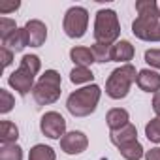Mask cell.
<instances>
[{"mask_svg": "<svg viewBox=\"0 0 160 160\" xmlns=\"http://www.w3.org/2000/svg\"><path fill=\"white\" fill-rule=\"evenodd\" d=\"M92 55L96 62H109L111 60V45H104V43H94L92 47Z\"/></svg>", "mask_w": 160, "mask_h": 160, "instance_id": "22", "label": "cell"}, {"mask_svg": "<svg viewBox=\"0 0 160 160\" xmlns=\"http://www.w3.org/2000/svg\"><path fill=\"white\" fill-rule=\"evenodd\" d=\"M17 138H19V130L13 122L10 121L0 122V141H2V145H12L17 141Z\"/></svg>", "mask_w": 160, "mask_h": 160, "instance_id": "17", "label": "cell"}, {"mask_svg": "<svg viewBox=\"0 0 160 160\" xmlns=\"http://www.w3.org/2000/svg\"><path fill=\"white\" fill-rule=\"evenodd\" d=\"M138 81V87L145 92H158L160 91V75L152 70H141L136 77Z\"/></svg>", "mask_w": 160, "mask_h": 160, "instance_id": "11", "label": "cell"}, {"mask_svg": "<svg viewBox=\"0 0 160 160\" xmlns=\"http://www.w3.org/2000/svg\"><path fill=\"white\" fill-rule=\"evenodd\" d=\"M145 136L149 141L152 143H160V117L152 119L147 126H145Z\"/></svg>", "mask_w": 160, "mask_h": 160, "instance_id": "23", "label": "cell"}, {"mask_svg": "<svg viewBox=\"0 0 160 160\" xmlns=\"http://www.w3.org/2000/svg\"><path fill=\"white\" fill-rule=\"evenodd\" d=\"M100 92L102 91H100L98 85H89V87H83V89L72 92L68 96V102H66L68 111L73 117H87V115H91L96 109V106H98Z\"/></svg>", "mask_w": 160, "mask_h": 160, "instance_id": "3", "label": "cell"}, {"mask_svg": "<svg viewBox=\"0 0 160 160\" xmlns=\"http://www.w3.org/2000/svg\"><path fill=\"white\" fill-rule=\"evenodd\" d=\"M132 57H134V47L130 42L122 40V42H117L115 45H111V60L128 62V60H132Z\"/></svg>", "mask_w": 160, "mask_h": 160, "instance_id": "13", "label": "cell"}, {"mask_svg": "<svg viewBox=\"0 0 160 160\" xmlns=\"http://www.w3.org/2000/svg\"><path fill=\"white\" fill-rule=\"evenodd\" d=\"M106 121H108V126L111 128V132H117V130H121L128 124V111L121 109V108H115L108 113Z\"/></svg>", "mask_w": 160, "mask_h": 160, "instance_id": "14", "label": "cell"}, {"mask_svg": "<svg viewBox=\"0 0 160 160\" xmlns=\"http://www.w3.org/2000/svg\"><path fill=\"white\" fill-rule=\"evenodd\" d=\"M89 25V13L85 8H70L64 17V32L70 38H81Z\"/></svg>", "mask_w": 160, "mask_h": 160, "instance_id": "7", "label": "cell"}, {"mask_svg": "<svg viewBox=\"0 0 160 160\" xmlns=\"http://www.w3.org/2000/svg\"><path fill=\"white\" fill-rule=\"evenodd\" d=\"M89 145V139L83 132H68L60 138V147L66 154H81Z\"/></svg>", "mask_w": 160, "mask_h": 160, "instance_id": "9", "label": "cell"}, {"mask_svg": "<svg viewBox=\"0 0 160 160\" xmlns=\"http://www.w3.org/2000/svg\"><path fill=\"white\" fill-rule=\"evenodd\" d=\"M119 151H121V154L126 160H139L143 156V147H141V143L138 139L136 141H130V143H126L122 147H119Z\"/></svg>", "mask_w": 160, "mask_h": 160, "instance_id": "18", "label": "cell"}, {"mask_svg": "<svg viewBox=\"0 0 160 160\" xmlns=\"http://www.w3.org/2000/svg\"><path fill=\"white\" fill-rule=\"evenodd\" d=\"M70 79H72V83L79 85V83H89V81H92L94 75H92V72H91L89 68L75 66V68L72 70V73H70Z\"/></svg>", "mask_w": 160, "mask_h": 160, "instance_id": "20", "label": "cell"}, {"mask_svg": "<svg viewBox=\"0 0 160 160\" xmlns=\"http://www.w3.org/2000/svg\"><path fill=\"white\" fill-rule=\"evenodd\" d=\"M40 128H42V132H43L47 138L58 139V138L64 136V132H66V121H64V117H62L60 113L49 111V113H45V115L42 117Z\"/></svg>", "mask_w": 160, "mask_h": 160, "instance_id": "8", "label": "cell"}, {"mask_svg": "<svg viewBox=\"0 0 160 160\" xmlns=\"http://www.w3.org/2000/svg\"><path fill=\"white\" fill-rule=\"evenodd\" d=\"M121 34V25L117 19V13L113 10H100L96 13V23H94V38L96 43L111 45Z\"/></svg>", "mask_w": 160, "mask_h": 160, "instance_id": "6", "label": "cell"}, {"mask_svg": "<svg viewBox=\"0 0 160 160\" xmlns=\"http://www.w3.org/2000/svg\"><path fill=\"white\" fill-rule=\"evenodd\" d=\"M32 96L38 106H49L57 102L60 96V73L55 70H47L32 89Z\"/></svg>", "mask_w": 160, "mask_h": 160, "instance_id": "4", "label": "cell"}, {"mask_svg": "<svg viewBox=\"0 0 160 160\" xmlns=\"http://www.w3.org/2000/svg\"><path fill=\"white\" fill-rule=\"evenodd\" d=\"M28 160H55V151L47 145H34L30 149Z\"/></svg>", "mask_w": 160, "mask_h": 160, "instance_id": "19", "label": "cell"}, {"mask_svg": "<svg viewBox=\"0 0 160 160\" xmlns=\"http://www.w3.org/2000/svg\"><path fill=\"white\" fill-rule=\"evenodd\" d=\"M0 160H23V149L15 143L2 145V149H0Z\"/></svg>", "mask_w": 160, "mask_h": 160, "instance_id": "21", "label": "cell"}, {"mask_svg": "<svg viewBox=\"0 0 160 160\" xmlns=\"http://www.w3.org/2000/svg\"><path fill=\"white\" fill-rule=\"evenodd\" d=\"M136 68L132 64H122L121 68L113 70L108 83H106V92L108 96H111L113 100H121L128 94L130 85L136 81Z\"/></svg>", "mask_w": 160, "mask_h": 160, "instance_id": "5", "label": "cell"}, {"mask_svg": "<svg viewBox=\"0 0 160 160\" xmlns=\"http://www.w3.org/2000/svg\"><path fill=\"white\" fill-rule=\"evenodd\" d=\"M138 19L132 23V32L145 42H160V10L152 0L136 2Z\"/></svg>", "mask_w": 160, "mask_h": 160, "instance_id": "1", "label": "cell"}, {"mask_svg": "<svg viewBox=\"0 0 160 160\" xmlns=\"http://www.w3.org/2000/svg\"><path fill=\"white\" fill-rule=\"evenodd\" d=\"M145 62L160 70V49H149V51H145Z\"/></svg>", "mask_w": 160, "mask_h": 160, "instance_id": "26", "label": "cell"}, {"mask_svg": "<svg viewBox=\"0 0 160 160\" xmlns=\"http://www.w3.org/2000/svg\"><path fill=\"white\" fill-rule=\"evenodd\" d=\"M136 136H138L136 126L128 122L124 128H121V130H117V132H111V141H113L117 147H122V145H126V143H130V141H136V139H138Z\"/></svg>", "mask_w": 160, "mask_h": 160, "instance_id": "15", "label": "cell"}, {"mask_svg": "<svg viewBox=\"0 0 160 160\" xmlns=\"http://www.w3.org/2000/svg\"><path fill=\"white\" fill-rule=\"evenodd\" d=\"M70 57L75 62V66H83V68H89L92 62H96L91 47H73L70 51Z\"/></svg>", "mask_w": 160, "mask_h": 160, "instance_id": "16", "label": "cell"}, {"mask_svg": "<svg viewBox=\"0 0 160 160\" xmlns=\"http://www.w3.org/2000/svg\"><path fill=\"white\" fill-rule=\"evenodd\" d=\"M0 57H2V66H10L13 60V51H10L8 47H0Z\"/></svg>", "mask_w": 160, "mask_h": 160, "instance_id": "27", "label": "cell"}, {"mask_svg": "<svg viewBox=\"0 0 160 160\" xmlns=\"http://www.w3.org/2000/svg\"><path fill=\"white\" fill-rule=\"evenodd\" d=\"M152 109H154V113L160 117V92H156L154 98H152Z\"/></svg>", "mask_w": 160, "mask_h": 160, "instance_id": "30", "label": "cell"}, {"mask_svg": "<svg viewBox=\"0 0 160 160\" xmlns=\"http://www.w3.org/2000/svg\"><path fill=\"white\" fill-rule=\"evenodd\" d=\"M27 45H28V38L25 28H17L12 36L2 40V47H8L10 51H23Z\"/></svg>", "mask_w": 160, "mask_h": 160, "instance_id": "12", "label": "cell"}, {"mask_svg": "<svg viewBox=\"0 0 160 160\" xmlns=\"http://www.w3.org/2000/svg\"><path fill=\"white\" fill-rule=\"evenodd\" d=\"M25 30H27V38H28V45L30 47H40L45 42V38H47V28L38 19L28 21L25 25Z\"/></svg>", "mask_w": 160, "mask_h": 160, "instance_id": "10", "label": "cell"}, {"mask_svg": "<svg viewBox=\"0 0 160 160\" xmlns=\"http://www.w3.org/2000/svg\"><path fill=\"white\" fill-rule=\"evenodd\" d=\"M145 160H160V147H154L145 152Z\"/></svg>", "mask_w": 160, "mask_h": 160, "instance_id": "29", "label": "cell"}, {"mask_svg": "<svg viewBox=\"0 0 160 160\" xmlns=\"http://www.w3.org/2000/svg\"><path fill=\"white\" fill-rule=\"evenodd\" d=\"M15 30H17L15 21H12V19H8V17H2V19H0V36H2V40H6L8 36H12Z\"/></svg>", "mask_w": 160, "mask_h": 160, "instance_id": "24", "label": "cell"}, {"mask_svg": "<svg viewBox=\"0 0 160 160\" xmlns=\"http://www.w3.org/2000/svg\"><path fill=\"white\" fill-rule=\"evenodd\" d=\"M12 108H13V96L6 89H0V113H8Z\"/></svg>", "mask_w": 160, "mask_h": 160, "instance_id": "25", "label": "cell"}, {"mask_svg": "<svg viewBox=\"0 0 160 160\" xmlns=\"http://www.w3.org/2000/svg\"><path fill=\"white\" fill-rule=\"evenodd\" d=\"M40 58L36 55H25L21 58V64L19 68L10 75L8 83L21 94V96H27L30 91H32V85H34V77L36 73L40 72Z\"/></svg>", "mask_w": 160, "mask_h": 160, "instance_id": "2", "label": "cell"}, {"mask_svg": "<svg viewBox=\"0 0 160 160\" xmlns=\"http://www.w3.org/2000/svg\"><path fill=\"white\" fill-rule=\"evenodd\" d=\"M21 4L19 2H0V13H8V12H15Z\"/></svg>", "mask_w": 160, "mask_h": 160, "instance_id": "28", "label": "cell"}]
</instances>
